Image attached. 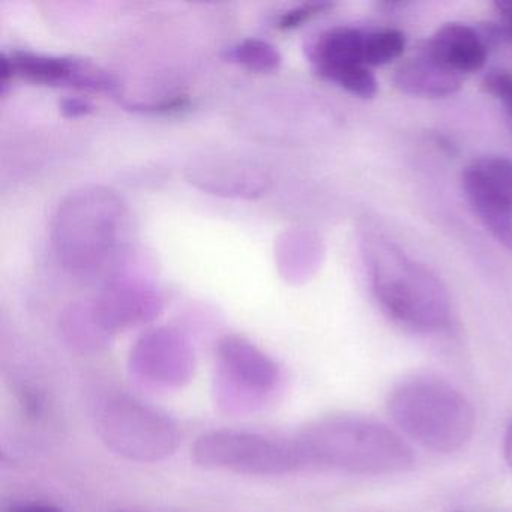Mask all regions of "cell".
Here are the masks:
<instances>
[{"mask_svg": "<svg viewBox=\"0 0 512 512\" xmlns=\"http://www.w3.org/2000/svg\"><path fill=\"white\" fill-rule=\"evenodd\" d=\"M304 467L392 475L415 464L409 443L382 422L359 415L320 419L295 437Z\"/></svg>", "mask_w": 512, "mask_h": 512, "instance_id": "6da1fadb", "label": "cell"}, {"mask_svg": "<svg viewBox=\"0 0 512 512\" xmlns=\"http://www.w3.org/2000/svg\"><path fill=\"white\" fill-rule=\"evenodd\" d=\"M388 410L407 437L431 451H457L475 430V409L466 395L428 374L401 380L389 395Z\"/></svg>", "mask_w": 512, "mask_h": 512, "instance_id": "7a4b0ae2", "label": "cell"}, {"mask_svg": "<svg viewBox=\"0 0 512 512\" xmlns=\"http://www.w3.org/2000/svg\"><path fill=\"white\" fill-rule=\"evenodd\" d=\"M193 458L199 466L245 475L278 476L304 469L295 437L268 436L256 431H209L194 443Z\"/></svg>", "mask_w": 512, "mask_h": 512, "instance_id": "3957f363", "label": "cell"}, {"mask_svg": "<svg viewBox=\"0 0 512 512\" xmlns=\"http://www.w3.org/2000/svg\"><path fill=\"white\" fill-rule=\"evenodd\" d=\"M100 434L107 448L142 463L170 457L181 442L178 424L170 416L130 397H116L106 404Z\"/></svg>", "mask_w": 512, "mask_h": 512, "instance_id": "277c9868", "label": "cell"}, {"mask_svg": "<svg viewBox=\"0 0 512 512\" xmlns=\"http://www.w3.org/2000/svg\"><path fill=\"white\" fill-rule=\"evenodd\" d=\"M218 403L227 412H247L277 388L278 365L259 347L241 337L224 338L218 344Z\"/></svg>", "mask_w": 512, "mask_h": 512, "instance_id": "5b68a950", "label": "cell"}, {"mask_svg": "<svg viewBox=\"0 0 512 512\" xmlns=\"http://www.w3.org/2000/svg\"><path fill=\"white\" fill-rule=\"evenodd\" d=\"M463 188L485 229L512 251V160L478 158L464 170Z\"/></svg>", "mask_w": 512, "mask_h": 512, "instance_id": "8992f818", "label": "cell"}, {"mask_svg": "<svg viewBox=\"0 0 512 512\" xmlns=\"http://www.w3.org/2000/svg\"><path fill=\"white\" fill-rule=\"evenodd\" d=\"M398 278L377 274L374 292L389 317L418 332L436 331L446 325L448 302L436 283H424L416 272L406 269Z\"/></svg>", "mask_w": 512, "mask_h": 512, "instance_id": "52a82bcc", "label": "cell"}, {"mask_svg": "<svg viewBox=\"0 0 512 512\" xmlns=\"http://www.w3.org/2000/svg\"><path fill=\"white\" fill-rule=\"evenodd\" d=\"M130 367L134 376L149 385L182 388L194 377L196 359L181 335L158 329L137 341Z\"/></svg>", "mask_w": 512, "mask_h": 512, "instance_id": "ba28073f", "label": "cell"}, {"mask_svg": "<svg viewBox=\"0 0 512 512\" xmlns=\"http://www.w3.org/2000/svg\"><path fill=\"white\" fill-rule=\"evenodd\" d=\"M2 80L11 76L25 77L44 85H68L76 88L112 91L116 83L106 71L82 59L16 53L2 58Z\"/></svg>", "mask_w": 512, "mask_h": 512, "instance_id": "9c48e42d", "label": "cell"}, {"mask_svg": "<svg viewBox=\"0 0 512 512\" xmlns=\"http://www.w3.org/2000/svg\"><path fill=\"white\" fill-rule=\"evenodd\" d=\"M425 52L454 73H475L487 61L488 46L481 32L461 23L442 26L424 46Z\"/></svg>", "mask_w": 512, "mask_h": 512, "instance_id": "30bf717a", "label": "cell"}, {"mask_svg": "<svg viewBox=\"0 0 512 512\" xmlns=\"http://www.w3.org/2000/svg\"><path fill=\"white\" fill-rule=\"evenodd\" d=\"M394 83L404 94L418 98H445L463 85V76L443 67L424 49L395 70Z\"/></svg>", "mask_w": 512, "mask_h": 512, "instance_id": "8fae6325", "label": "cell"}, {"mask_svg": "<svg viewBox=\"0 0 512 512\" xmlns=\"http://www.w3.org/2000/svg\"><path fill=\"white\" fill-rule=\"evenodd\" d=\"M365 40L367 32L353 28H335L320 35L319 40L310 49V59L316 73L320 76L326 71L352 65L367 67Z\"/></svg>", "mask_w": 512, "mask_h": 512, "instance_id": "7c38bea8", "label": "cell"}, {"mask_svg": "<svg viewBox=\"0 0 512 512\" xmlns=\"http://www.w3.org/2000/svg\"><path fill=\"white\" fill-rule=\"evenodd\" d=\"M406 49V37L395 29L367 32L365 40V64L367 67H383L401 58Z\"/></svg>", "mask_w": 512, "mask_h": 512, "instance_id": "4fadbf2b", "label": "cell"}, {"mask_svg": "<svg viewBox=\"0 0 512 512\" xmlns=\"http://www.w3.org/2000/svg\"><path fill=\"white\" fill-rule=\"evenodd\" d=\"M320 77L343 88L355 97L374 98L377 94V80L370 68L365 65H352V67L337 68V70L326 71Z\"/></svg>", "mask_w": 512, "mask_h": 512, "instance_id": "5bb4252c", "label": "cell"}, {"mask_svg": "<svg viewBox=\"0 0 512 512\" xmlns=\"http://www.w3.org/2000/svg\"><path fill=\"white\" fill-rule=\"evenodd\" d=\"M227 58L254 71H272L280 65V53L271 44L260 40H247L232 47Z\"/></svg>", "mask_w": 512, "mask_h": 512, "instance_id": "9a60e30c", "label": "cell"}, {"mask_svg": "<svg viewBox=\"0 0 512 512\" xmlns=\"http://www.w3.org/2000/svg\"><path fill=\"white\" fill-rule=\"evenodd\" d=\"M485 92L496 98L505 110L509 130L512 131V73L511 71H490L482 82Z\"/></svg>", "mask_w": 512, "mask_h": 512, "instance_id": "2e32d148", "label": "cell"}, {"mask_svg": "<svg viewBox=\"0 0 512 512\" xmlns=\"http://www.w3.org/2000/svg\"><path fill=\"white\" fill-rule=\"evenodd\" d=\"M331 4H307L302 7L293 8V10L287 11L278 20V26L281 29H295L301 26L302 23L308 22L313 19L314 16H319L323 11L331 8Z\"/></svg>", "mask_w": 512, "mask_h": 512, "instance_id": "e0dca14e", "label": "cell"}, {"mask_svg": "<svg viewBox=\"0 0 512 512\" xmlns=\"http://www.w3.org/2000/svg\"><path fill=\"white\" fill-rule=\"evenodd\" d=\"M485 43L508 44L512 46V19H500L497 23H490L481 31Z\"/></svg>", "mask_w": 512, "mask_h": 512, "instance_id": "ac0fdd59", "label": "cell"}, {"mask_svg": "<svg viewBox=\"0 0 512 512\" xmlns=\"http://www.w3.org/2000/svg\"><path fill=\"white\" fill-rule=\"evenodd\" d=\"M62 112L67 116L86 115L91 112V106L82 100H67L62 103Z\"/></svg>", "mask_w": 512, "mask_h": 512, "instance_id": "d6986e66", "label": "cell"}, {"mask_svg": "<svg viewBox=\"0 0 512 512\" xmlns=\"http://www.w3.org/2000/svg\"><path fill=\"white\" fill-rule=\"evenodd\" d=\"M14 512H64L61 509L55 508V506L49 505H23L20 508L14 509Z\"/></svg>", "mask_w": 512, "mask_h": 512, "instance_id": "ffe728a7", "label": "cell"}, {"mask_svg": "<svg viewBox=\"0 0 512 512\" xmlns=\"http://www.w3.org/2000/svg\"><path fill=\"white\" fill-rule=\"evenodd\" d=\"M494 8H496L500 19H512V2H509V0H506V2H496Z\"/></svg>", "mask_w": 512, "mask_h": 512, "instance_id": "44dd1931", "label": "cell"}, {"mask_svg": "<svg viewBox=\"0 0 512 512\" xmlns=\"http://www.w3.org/2000/svg\"><path fill=\"white\" fill-rule=\"evenodd\" d=\"M505 458H506V463L509 464V467H512V419H511V422H509L508 430H506Z\"/></svg>", "mask_w": 512, "mask_h": 512, "instance_id": "7402d4cb", "label": "cell"}]
</instances>
